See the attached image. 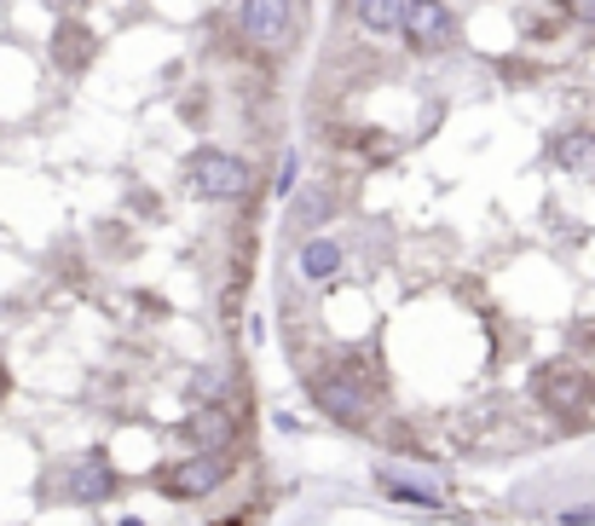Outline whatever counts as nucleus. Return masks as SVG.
Listing matches in <instances>:
<instances>
[{"label": "nucleus", "instance_id": "1", "mask_svg": "<svg viewBox=\"0 0 595 526\" xmlns=\"http://www.w3.org/2000/svg\"><path fill=\"white\" fill-rule=\"evenodd\" d=\"M191 186L209 202H237V197H249V162L232 156V151H197L191 156Z\"/></svg>", "mask_w": 595, "mask_h": 526}, {"label": "nucleus", "instance_id": "2", "mask_svg": "<svg viewBox=\"0 0 595 526\" xmlns=\"http://www.w3.org/2000/svg\"><path fill=\"white\" fill-rule=\"evenodd\" d=\"M237 24L255 47H290L295 40V7L290 0H243L237 7Z\"/></svg>", "mask_w": 595, "mask_h": 526}, {"label": "nucleus", "instance_id": "3", "mask_svg": "<svg viewBox=\"0 0 595 526\" xmlns=\"http://www.w3.org/2000/svg\"><path fill=\"white\" fill-rule=\"evenodd\" d=\"M399 35L410 40V47H422V52H440V47L457 40V17H451L445 0H410Z\"/></svg>", "mask_w": 595, "mask_h": 526}, {"label": "nucleus", "instance_id": "4", "mask_svg": "<svg viewBox=\"0 0 595 526\" xmlns=\"http://www.w3.org/2000/svg\"><path fill=\"white\" fill-rule=\"evenodd\" d=\"M220 480H225V463L209 457V452H197V457H186V463H174L162 486H168V498H202V492H214Z\"/></svg>", "mask_w": 595, "mask_h": 526}, {"label": "nucleus", "instance_id": "5", "mask_svg": "<svg viewBox=\"0 0 595 526\" xmlns=\"http://www.w3.org/2000/svg\"><path fill=\"white\" fill-rule=\"evenodd\" d=\"M318 405H324V417H336V422H359L364 405H371V394H364L353 376H324L318 382Z\"/></svg>", "mask_w": 595, "mask_h": 526}, {"label": "nucleus", "instance_id": "6", "mask_svg": "<svg viewBox=\"0 0 595 526\" xmlns=\"http://www.w3.org/2000/svg\"><path fill=\"white\" fill-rule=\"evenodd\" d=\"M70 498H75V503L110 498V463H105V452H88V457L70 469Z\"/></svg>", "mask_w": 595, "mask_h": 526}, {"label": "nucleus", "instance_id": "7", "mask_svg": "<svg viewBox=\"0 0 595 526\" xmlns=\"http://www.w3.org/2000/svg\"><path fill=\"white\" fill-rule=\"evenodd\" d=\"M376 480H382V492H394L399 503H417V510H440V503H445L434 480H410L399 469H376Z\"/></svg>", "mask_w": 595, "mask_h": 526}, {"label": "nucleus", "instance_id": "8", "mask_svg": "<svg viewBox=\"0 0 595 526\" xmlns=\"http://www.w3.org/2000/svg\"><path fill=\"white\" fill-rule=\"evenodd\" d=\"M410 0H359V30L364 35H399Z\"/></svg>", "mask_w": 595, "mask_h": 526}, {"label": "nucleus", "instance_id": "9", "mask_svg": "<svg viewBox=\"0 0 595 526\" xmlns=\"http://www.w3.org/2000/svg\"><path fill=\"white\" fill-rule=\"evenodd\" d=\"M295 267H301V278H306V283L336 278V267H341V243H336V237H313V243L301 249V260H295Z\"/></svg>", "mask_w": 595, "mask_h": 526}, {"label": "nucleus", "instance_id": "10", "mask_svg": "<svg viewBox=\"0 0 595 526\" xmlns=\"http://www.w3.org/2000/svg\"><path fill=\"white\" fill-rule=\"evenodd\" d=\"M538 394L556 405V411H567V405H584V382L572 371H561V364H549V371L538 376Z\"/></svg>", "mask_w": 595, "mask_h": 526}, {"label": "nucleus", "instance_id": "11", "mask_svg": "<svg viewBox=\"0 0 595 526\" xmlns=\"http://www.w3.org/2000/svg\"><path fill=\"white\" fill-rule=\"evenodd\" d=\"M556 156H561V168H567V174L595 179V133H567Z\"/></svg>", "mask_w": 595, "mask_h": 526}, {"label": "nucleus", "instance_id": "12", "mask_svg": "<svg viewBox=\"0 0 595 526\" xmlns=\"http://www.w3.org/2000/svg\"><path fill=\"white\" fill-rule=\"evenodd\" d=\"M225 434H232V422H225V411L209 399V405H197V417H191V440L202 445H225Z\"/></svg>", "mask_w": 595, "mask_h": 526}, {"label": "nucleus", "instance_id": "13", "mask_svg": "<svg viewBox=\"0 0 595 526\" xmlns=\"http://www.w3.org/2000/svg\"><path fill=\"white\" fill-rule=\"evenodd\" d=\"M295 179H301V156L290 151V156H283V162H278V191H283V197H290V191H295Z\"/></svg>", "mask_w": 595, "mask_h": 526}, {"label": "nucleus", "instance_id": "14", "mask_svg": "<svg viewBox=\"0 0 595 526\" xmlns=\"http://www.w3.org/2000/svg\"><path fill=\"white\" fill-rule=\"evenodd\" d=\"M295 214H301V220H318V214H324V197H318V191H306V197L295 202Z\"/></svg>", "mask_w": 595, "mask_h": 526}, {"label": "nucleus", "instance_id": "15", "mask_svg": "<svg viewBox=\"0 0 595 526\" xmlns=\"http://www.w3.org/2000/svg\"><path fill=\"white\" fill-rule=\"evenodd\" d=\"M220 388H225V376H220V371H202V376H197V394H202V399H214Z\"/></svg>", "mask_w": 595, "mask_h": 526}, {"label": "nucleus", "instance_id": "16", "mask_svg": "<svg viewBox=\"0 0 595 526\" xmlns=\"http://www.w3.org/2000/svg\"><path fill=\"white\" fill-rule=\"evenodd\" d=\"M572 17H584V24H595V0H567Z\"/></svg>", "mask_w": 595, "mask_h": 526}, {"label": "nucleus", "instance_id": "17", "mask_svg": "<svg viewBox=\"0 0 595 526\" xmlns=\"http://www.w3.org/2000/svg\"><path fill=\"white\" fill-rule=\"evenodd\" d=\"M121 526H145V521H133V515H128V521H121Z\"/></svg>", "mask_w": 595, "mask_h": 526}]
</instances>
